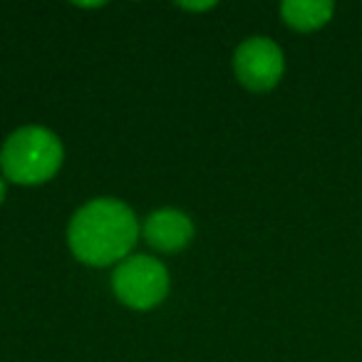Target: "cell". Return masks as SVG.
Wrapping results in <instances>:
<instances>
[{
	"label": "cell",
	"instance_id": "cell-1",
	"mask_svg": "<svg viewBox=\"0 0 362 362\" xmlns=\"http://www.w3.org/2000/svg\"><path fill=\"white\" fill-rule=\"evenodd\" d=\"M139 236L132 209L117 199H95L85 204L70 221V248L90 266H110L129 256Z\"/></svg>",
	"mask_w": 362,
	"mask_h": 362
},
{
	"label": "cell",
	"instance_id": "cell-2",
	"mask_svg": "<svg viewBox=\"0 0 362 362\" xmlns=\"http://www.w3.org/2000/svg\"><path fill=\"white\" fill-rule=\"evenodd\" d=\"M62 164V144L45 127H23L0 151L3 174L16 184H42Z\"/></svg>",
	"mask_w": 362,
	"mask_h": 362
},
{
	"label": "cell",
	"instance_id": "cell-3",
	"mask_svg": "<svg viewBox=\"0 0 362 362\" xmlns=\"http://www.w3.org/2000/svg\"><path fill=\"white\" fill-rule=\"evenodd\" d=\"M112 288L124 305L146 310L164 300L169 291L166 268L151 256H129L117 266Z\"/></svg>",
	"mask_w": 362,
	"mask_h": 362
},
{
	"label": "cell",
	"instance_id": "cell-4",
	"mask_svg": "<svg viewBox=\"0 0 362 362\" xmlns=\"http://www.w3.org/2000/svg\"><path fill=\"white\" fill-rule=\"evenodd\" d=\"M233 70L243 87L253 92H266L278 85L286 70L283 50L271 37H248L233 55Z\"/></svg>",
	"mask_w": 362,
	"mask_h": 362
},
{
	"label": "cell",
	"instance_id": "cell-5",
	"mask_svg": "<svg viewBox=\"0 0 362 362\" xmlns=\"http://www.w3.org/2000/svg\"><path fill=\"white\" fill-rule=\"evenodd\" d=\"M194 236V223L184 211L161 209L154 211L144 223V238L151 248L164 253L181 251Z\"/></svg>",
	"mask_w": 362,
	"mask_h": 362
},
{
	"label": "cell",
	"instance_id": "cell-6",
	"mask_svg": "<svg viewBox=\"0 0 362 362\" xmlns=\"http://www.w3.org/2000/svg\"><path fill=\"white\" fill-rule=\"evenodd\" d=\"M332 6L330 0H286L281 6V16L296 30H315L330 21Z\"/></svg>",
	"mask_w": 362,
	"mask_h": 362
},
{
	"label": "cell",
	"instance_id": "cell-7",
	"mask_svg": "<svg viewBox=\"0 0 362 362\" xmlns=\"http://www.w3.org/2000/svg\"><path fill=\"white\" fill-rule=\"evenodd\" d=\"M184 8H189V11H204V8H211V3H197V6H192V3H187Z\"/></svg>",
	"mask_w": 362,
	"mask_h": 362
},
{
	"label": "cell",
	"instance_id": "cell-8",
	"mask_svg": "<svg viewBox=\"0 0 362 362\" xmlns=\"http://www.w3.org/2000/svg\"><path fill=\"white\" fill-rule=\"evenodd\" d=\"M3 197H6V184H3V179H0V204H3Z\"/></svg>",
	"mask_w": 362,
	"mask_h": 362
}]
</instances>
